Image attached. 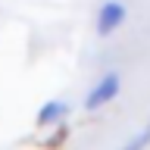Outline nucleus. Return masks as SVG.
<instances>
[{
	"label": "nucleus",
	"instance_id": "obj_2",
	"mask_svg": "<svg viewBox=\"0 0 150 150\" xmlns=\"http://www.w3.org/2000/svg\"><path fill=\"white\" fill-rule=\"evenodd\" d=\"M125 16H128V9H125V3H119V0H106V3H100V9H97V19H94L97 35H100V38L112 35V31H116V28L125 22Z\"/></svg>",
	"mask_w": 150,
	"mask_h": 150
},
{
	"label": "nucleus",
	"instance_id": "obj_3",
	"mask_svg": "<svg viewBox=\"0 0 150 150\" xmlns=\"http://www.w3.org/2000/svg\"><path fill=\"white\" fill-rule=\"evenodd\" d=\"M72 112V106H69V100H63V97H56V100H47L41 110H38V125L41 128H50V125H63L66 116Z\"/></svg>",
	"mask_w": 150,
	"mask_h": 150
},
{
	"label": "nucleus",
	"instance_id": "obj_1",
	"mask_svg": "<svg viewBox=\"0 0 150 150\" xmlns=\"http://www.w3.org/2000/svg\"><path fill=\"white\" fill-rule=\"evenodd\" d=\"M119 88H122V78L119 72H106L97 78V84H94L91 91H88V97H84V110L94 112V110H103L106 103H112L116 97H119Z\"/></svg>",
	"mask_w": 150,
	"mask_h": 150
},
{
	"label": "nucleus",
	"instance_id": "obj_5",
	"mask_svg": "<svg viewBox=\"0 0 150 150\" xmlns=\"http://www.w3.org/2000/svg\"><path fill=\"white\" fill-rule=\"evenodd\" d=\"M147 125H150V122H147Z\"/></svg>",
	"mask_w": 150,
	"mask_h": 150
},
{
	"label": "nucleus",
	"instance_id": "obj_4",
	"mask_svg": "<svg viewBox=\"0 0 150 150\" xmlns=\"http://www.w3.org/2000/svg\"><path fill=\"white\" fill-rule=\"evenodd\" d=\"M147 144H150V125H147L144 131H141V134H134V138H131L128 144H122L119 150H144Z\"/></svg>",
	"mask_w": 150,
	"mask_h": 150
}]
</instances>
